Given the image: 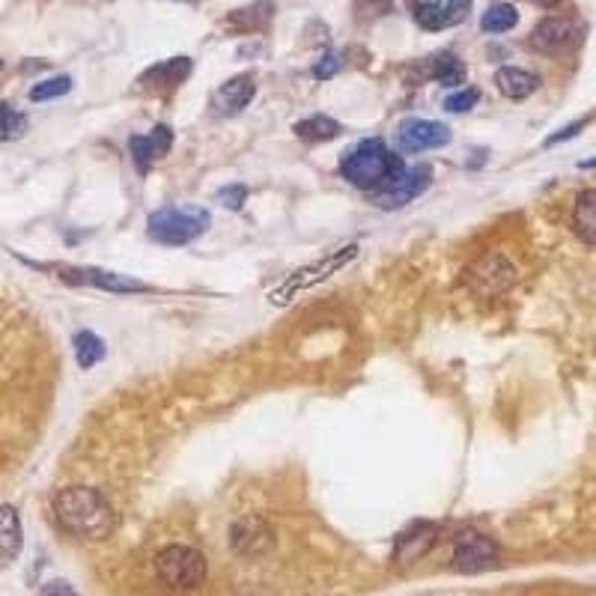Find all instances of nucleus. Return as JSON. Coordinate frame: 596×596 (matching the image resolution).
<instances>
[{
  "instance_id": "28",
  "label": "nucleus",
  "mask_w": 596,
  "mask_h": 596,
  "mask_svg": "<svg viewBox=\"0 0 596 596\" xmlns=\"http://www.w3.org/2000/svg\"><path fill=\"white\" fill-rule=\"evenodd\" d=\"M477 102H480V93H477L474 87H465V90H459V93L447 96L445 108L450 111V114H468Z\"/></svg>"
},
{
  "instance_id": "23",
  "label": "nucleus",
  "mask_w": 596,
  "mask_h": 596,
  "mask_svg": "<svg viewBox=\"0 0 596 596\" xmlns=\"http://www.w3.org/2000/svg\"><path fill=\"white\" fill-rule=\"evenodd\" d=\"M72 346H75V361H78L81 370H93V367L108 355L105 340L96 337L93 331H78L75 340H72Z\"/></svg>"
},
{
  "instance_id": "25",
  "label": "nucleus",
  "mask_w": 596,
  "mask_h": 596,
  "mask_svg": "<svg viewBox=\"0 0 596 596\" xmlns=\"http://www.w3.org/2000/svg\"><path fill=\"white\" fill-rule=\"evenodd\" d=\"M519 24V12H516V6H510V3H492L486 12H483V18H480V27L486 30V33H507V30H513Z\"/></svg>"
},
{
  "instance_id": "17",
  "label": "nucleus",
  "mask_w": 596,
  "mask_h": 596,
  "mask_svg": "<svg viewBox=\"0 0 596 596\" xmlns=\"http://www.w3.org/2000/svg\"><path fill=\"white\" fill-rule=\"evenodd\" d=\"M173 147V132L167 126H155L149 135H135L129 138V152H132V161L141 173H147L149 167L167 155V149Z\"/></svg>"
},
{
  "instance_id": "31",
  "label": "nucleus",
  "mask_w": 596,
  "mask_h": 596,
  "mask_svg": "<svg viewBox=\"0 0 596 596\" xmlns=\"http://www.w3.org/2000/svg\"><path fill=\"white\" fill-rule=\"evenodd\" d=\"M355 9H361L358 15L379 18V15H385V12H391V0H355Z\"/></svg>"
},
{
  "instance_id": "24",
  "label": "nucleus",
  "mask_w": 596,
  "mask_h": 596,
  "mask_svg": "<svg viewBox=\"0 0 596 596\" xmlns=\"http://www.w3.org/2000/svg\"><path fill=\"white\" fill-rule=\"evenodd\" d=\"M272 12H275V0H254L248 9H236L230 15V24L239 30H257L266 21H272Z\"/></svg>"
},
{
  "instance_id": "6",
  "label": "nucleus",
  "mask_w": 596,
  "mask_h": 596,
  "mask_svg": "<svg viewBox=\"0 0 596 596\" xmlns=\"http://www.w3.org/2000/svg\"><path fill=\"white\" fill-rule=\"evenodd\" d=\"M36 269H45V272H54V278H60L63 284H72V287H93V290H105V293H120V296H129V293H149V284L132 278V275H120V272H108V269H93V266H63V263H54V266H39L33 263Z\"/></svg>"
},
{
  "instance_id": "8",
  "label": "nucleus",
  "mask_w": 596,
  "mask_h": 596,
  "mask_svg": "<svg viewBox=\"0 0 596 596\" xmlns=\"http://www.w3.org/2000/svg\"><path fill=\"white\" fill-rule=\"evenodd\" d=\"M275 546V528L266 516L248 513L230 525V549L239 558H260Z\"/></svg>"
},
{
  "instance_id": "29",
  "label": "nucleus",
  "mask_w": 596,
  "mask_h": 596,
  "mask_svg": "<svg viewBox=\"0 0 596 596\" xmlns=\"http://www.w3.org/2000/svg\"><path fill=\"white\" fill-rule=\"evenodd\" d=\"M245 200H248V188L242 182H233V185H227V188L218 191V203L227 206V209H233V212H239L245 206Z\"/></svg>"
},
{
  "instance_id": "32",
  "label": "nucleus",
  "mask_w": 596,
  "mask_h": 596,
  "mask_svg": "<svg viewBox=\"0 0 596 596\" xmlns=\"http://www.w3.org/2000/svg\"><path fill=\"white\" fill-rule=\"evenodd\" d=\"M36 596H81L69 582H63V579H57V582H48L42 591Z\"/></svg>"
},
{
  "instance_id": "20",
  "label": "nucleus",
  "mask_w": 596,
  "mask_h": 596,
  "mask_svg": "<svg viewBox=\"0 0 596 596\" xmlns=\"http://www.w3.org/2000/svg\"><path fill=\"white\" fill-rule=\"evenodd\" d=\"M573 230L585 245L596 248V188H585L573 206Z\"/></svg>"
},
{
  "instance_id": "30",
  "label": "nucleus",
  "mask_w": 596,
  "mask_h": 596,
  "mask_svg": "<svg viewBox=\"0 0 596 596\" xmlns=\"http://www.w3.org/2000/svg\"><path fill=\"white\" fill-rule=\"evenodd\" d=\"M343 66V57L340 54H325L322 60H316V66H313V78H319V81H325V78H331V75H337V69Z\"/></svg>"
},
{
  "instance_id": "14",
  "label": "nucleus",
  "mask_w": 596,
  "mask_h": 596,
  "mask_svg": "<svg viewBox=\"0 0 596 596\" xmlns=\"http://www.w3.org/2000/svg\"><path fill=\"white\" fill-rule=\"evenodd\" d=\"M439 540V525L436 522H412L394 543V561L400 564H412L418 558H424Z\"/></svg>"
},
{
  "instance_id": "22",
  "label": "nucleus",
  "mask_w": 596,
  "mask_h": 596,
  "mask_svg": "<svg viewBox=\"0 0 596 596\" xmlns=\"http://www.w3.org/2000/svg\"><path fill=\"white\" fill-rule=\"evenodd\" d=\"M293 132H296L301 141H307V144H322V141H331V138L340 135V123L331 120V117H325V114H316V117L298 120L296 126H293Z\"/></svg>"
},
{
  "instance_id": "16",
  "label": "nucleus",
  "mask_w": 596,
  "mask_h": 596,
  "mask_svg": "<svg viewBox=\"0 0 596 596\" xmlns=\"http://www.w3.org/2000/svg\"><path fill=\"white\" fill-rule=\"evenodd\" d=\"M188 75H191V60L173 57V60H161V63L149 66L138 78V84H141V90H149V93H167V90H176Z\"/></svg>"
},
{
  "instance_id": "1",
  "label": "nucleus",
  "mask_w": 596,
  "mask_h": 596,
  "mask_svg": "<svg viewBox=\"0 0 596 596\" xmlns=\"http://www.w3.org/2000/svg\"><path fill=\"white\" fill-rule=\"evenodd\" d=\"M57 525L78 540H108L117 531V513L99 489L66 486L54 495Z\"/></svg>"
},
{
  "instance_id": "2",
  "label": "nucleus",
  "mask_w": 596,
  "mask_h": 596,
  "mask_svg": "<svg viewBox=\"0 0 596 596\" xmlns=\"http://www.w3.org/2000/svg\"><path fill=\"white\" fill-rule=\"evenodd\" d=\"M406 170L403 158L379 138L361 141L340 158V173L361 191H382Z\"/></svg>"
},
{
  "instance_id": "5",
  "label": "nucleus",
  "mask_w": 596,
  "mask_h": 596,
  "mask_svg": "<svg viewBox=\"0 0 596 596\" xmlns=\"http://www.w3.org/2000/svg\"><path fill=\"white\" fill-rule=\"evenodd\" d=\"M155 573L170 591H194L206 582V558L191 546H164L155 555Z\"/></svg>"
},
{
  "instance_id": "21",
  "label": "nucleus",
  "mask_w": 596,
  "mask_h": 596,
  "mask_svg": "<svg viewBox=\"0 0 596 596\" xmlns=\"http://www.w3.org/2000/svg\"><path fill=\"white\" fill-rule=\"evenodd\" d=\"M424 78H436L445 87H459L465 81V66L450 51H439L424 60Z\"/></svg>"
},
{
  "instance_id": "11",
  "label": "nucleus",
  "mask_w": 596,
  "mask_h": 596,
  "mask_svg": "<svg viewBox=\"0 0 596 596\" xmlns=\"http://www.w3.org/2000/svg\"><path fill=\"white\" fill-rule=\"evenodd\" d=\"M430 188V167H406L391 185L376 191L379 209H400L412 200H418Z\"/></svg>"
},
{
  "instance_id": "15",
  "label": "nucleus",
  "mask_w": 596,
  "mask_h": 596,
  "mask_svg": "<svg viewBox=\"0 0 596 596\" xmlns=\"http://www.w3.org/2000/svg\"><path fill=\"white\" fill-rule=\"evenodd\" d=\"M254 93H257V78L251 72L236 75L212 93V108L224 117H233V114H239L251 105Z\"/></svg>"
},
{
  "instance_id": "4",
  "label": "nucleus",
  "mask_w": 596,
  "mask_h": 596,
  "mask_svg": "<svg viewBox=\"0 0 596 596\" xmlns=\"http://www.w3.org/2000/svg\"><path fill=\"white\" fill-rule=\"evenodd\" d=\"M355 257H358V245H343V248H337V251H328V254L319 257L316 263H307V266L296 269L293 275H287V278L269 293V301H272L275 307H287L290 301H296V298L301 296V293H307L310 287H316V284L328 281L331 275H337L340 269H346Z\"/></svg>"
},
{
  "instance_id": "19",
  "label": "nucleus",
  "mask_w": 596,
  "mask_h": 596,
  "mask_svg": "<svg viewBox=\"0 0 596 596\" xmlns=\"http://www.w3.org/2000/svg\"><path fill=\"white\" fill-rule=\"evenodd\" d=\"M495 84L498 90L507 96V99H528L537 87H540V78L528 69H519V66H501L495 72Z\"/></svg>"
},
{
  "instance_id": "9",
  "label": "nucleus",
  "mask_w": 596,
  "mask_h": 596,
  "mask_svg": "<svg viewBox=\"0 0 596 596\" xmlns=\"http://www.w3.org/2000/svg\"><path fill=\"white\" fill-rule=\"evenodd\" d=\"M498 564V543L480 531H462L453 546V567L459 573H480Z\"/></svg>"
},
{
  "instance_id": "3",
  "label": "nucleus",
  "mask_w": 596,
  "mask_h": 596,
  "mask_svg": "<svg viewBox=\"0 0 596 596\" xmlns=\"http://www.w3.org/2000/svg\"><path fill=\"white\" fill-rule=\"evenodd\" d=\"M209 224H212V215L203 206H164L149 215L147 233L158 245L179 248L200 239L209 230Z\"/></svg>"
},
{
  "instance_id": "33",
  "label": "nucleus",
  "mask_w": 596,
  "mask_h": 596,
  "mask_svg": "<svg viewBox=\"0 0 596 596\" xmlns=\"http://www.w3.org/2000/svg\"><path fill=\"white\" fill-rule=\"evenodd\" d=\"M534 3H540V6H549V9H552V6H558L561 0H534Z\"/></svg>"
},
{
  "instance_id": "18",
  "label": "nucleus",
  "mask_w": 596,
  "mask_h": 596,
  "mask_svg": "<svg viewBox=\"0 0 596 596\" xmlns=\"http://www.w3.org/2000/svg\"><path fill=\"white\" fill-rule=\"evenodd\" d=\"M24 534H21V519L12 504H0V570H6L18 552H21Z\"/></svg>"
},
{
  "instance_id": "7",
  "label": "nucleus",
  "mask_w": 596,
  "mask_h": 596,
  "mask_svg": "<svg viewBox=\"0 0 596 596\" xmlns=\"http://www.w3.org/2000/svg\"><path fill=\"white\" fill-rule=\"evenodd\" d=\"M462 284L480 298H495L507 293L516 284V269L507 257L501 254H489L474 260L465 272H462Z\"/></svg>"
},
{
  "instance_id": "26",
  "label": "nucleus",
  "mask_w": 596,
  "mask_h": 596,
  "mask_svg": "<svg viewBox=\"0 0 596 596\" xmlns=\"http://www.w3.org/2000/svg\"><path fill=\"white\" fill-rule=\"evenodd\" d=\"M72 90V78L69 75H54V78H45L39 84L30 87V102H48V99H60Z\"/></svg>"
},
{
  "instance_id": "13",
  "label": "nucleus",
  "mask_w": 596,
  "mask_h": 596,
  "mask_svg": "<svg viewBox=\"0 0 596 596\" xmlns=\"http://www.w3.org/2000/svg\"><path fill=\"white\" fill-rule=\"evenodd\" d=\"M397 144L403 152H424L450 144V129L436 120H406L397 129Z\"/></svg>"
},
{
  "instance_id": "12",
  "label": "nucleus",
  "mask_w": 596,
  "mask_h": 596,
  "mask_svg": "<svg viewBox=\"0 0 596 596\" xmlns=\"http://www.w3.org/2000/svg\"><path fill=\"white\" fill-rule=\"evenodd\" d=\"M409 6L424 30H447L465 21L471 0H409Z\"/></svg>"
},
{
  "instance_id": "27",
  "label": "nucleus",
  "mask_w": 596,
  "mask_h": 596,
  "mask_svg": "<svg viewBox=\"0 0 596 596\" xmlns=\"http://www.w3.org/2000/svg\"><path fill=\"white\" fill-rule=\"evenodd\" d=\"M27 132V117L12 105L0 102V141H18Z\"/></svg>"
},
{
  "instance_id": "10",
  "label": "nucleus",
  "mask_w": 596,
  "mask_h": 596,
  "mask_svg": "<svg viewBox=\"0 0 596 596\" xmlns=\"http://www.w3.org/2000/svg\"><path fill=\"white\" fill-rule=\"evenodd\" d=\"M579 39H582V30H579V24L573 21V18H543L537 27H534V33H531V48L534 51H540V54H549V57H555V54H567V51H573L576 45H579Z\"/></svg>"
}]
</instances>
